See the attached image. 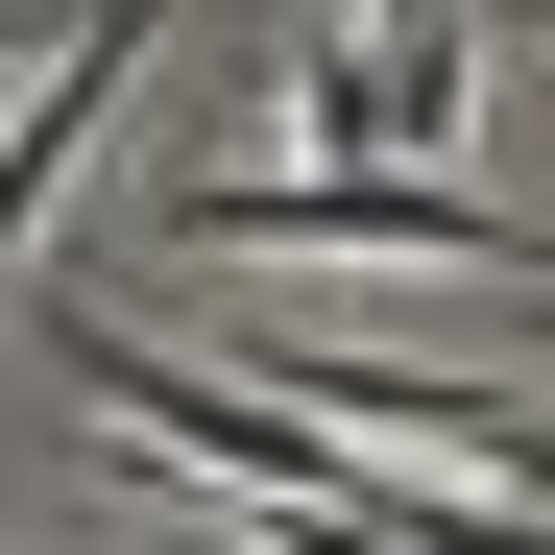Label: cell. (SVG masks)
<instances>
[{
  "mask_svg": "<svg viewBox=\"0 0 555 555\" xmlns=\"http://www.w3.org/2000/svg\"><path fill=\"white\" fill-rule=\"evenodd\" d=\"M169 242H218V266H362V242H411V266H531L555 291V242L483 218V194H435V169H194Z\"/></svg>",
  "mask_w": 555,
  "mask_h": 555,
  "instance_id": "obj_2",
  "label": "cell"
},
{
  "mask_svg": "<svg viewBox=\"0 0 555 555\" xmlns=\"http://www.w3.org/2000/svg\"><path fill=\"white\" fill-rule=\"evenodd\" d=\"M145 25H194V0H73V25H49V73H25V121H0V291H25V242L73 218V169H98V121H121V73H145Z\"/></svg>",
  "mask_w": 555,
  "mask_h": 555,
  "instance_id": "obj_3",
  "label": "cell"
},
{
  "mask_svg": "<svg viewBox=\"0 0 555 555\" xmlns=\"http://www.w3.org/2000/svg\"><path fill=\"white\" fill-rule=\"evenodd\" d=\"M73 387H98L169 483H218V507H266V531L362 507V459H338V435H291V387H242V362H169V338H121V314H73Z\"/></svg>",
  "mask_w": 555,
  "mask_h": 555,
  "instance_id": "obj_1",
  "label": "cell"
},
{
  "mask_svg": "<svg viewBox=\"0 0 555 555\" xmlns=\"http://www.w3.org/2000/svg\"><path fill=\"white\" fill-rule=\"evenodd\" d=\"M0 49H49V25H25V0H0Z\"/></svg>",
  "mask_w": 555,
  "mask_h": 555,
  "instance_id": "obj_4",
  "label": "cell"
}]
</instances>
